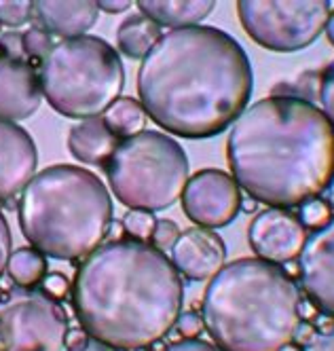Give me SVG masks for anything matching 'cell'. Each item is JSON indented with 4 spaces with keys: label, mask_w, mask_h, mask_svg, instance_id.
Here are the masks:
<instances>
[{
    "label": "cell",
    "mask_w": 334,
    "mask_h": 351,
    "mask_svg": "<svg viewBox=\"0 0 334 351\" xmlns=\"http://www.w3.org/2000/svg\"><path fill=\"white\" fill-rule=\"evenodd\" d=\"M254 72L243 47L214 26L169 30L138 70L146 117L182 138H212L248 108Z\"/></svg>",
    "instance_id": "6da1fadb"
},
{
    "label": "cell",
    "mask_w": 334,
    "mask_h": 351,
    "mask_svg": "<svg viewBox=\"0 0 334 351\" xmlns=\"http://www.w3.org/2000/svg\"><path fill=\"white\" fill-rule=\"evenodd\" d=\"M239 189L271 208H296L334 182V125L296 95H269L246 108L226 140Z\"/></svg>",
    "instance_id": "7a4b0ae2"
},
{
    "label": "cell",
    "mask_w": 334,
    "mask_h": 351,
    "mask_svg": "<svg viewBox=\"0 0 334 351\" xmlns=\"http://www.w3.org/2000/svg\"><path fill=\"white\" fill-rule=\"evenodd\" d=\"M182 278L171 258L146 241L102 243L74 275L72 305L81 328L119 351L159 343L182 311Z\"/></svg>",
    "instance_id": "3957f363"
},
{
    "label": "cell",
    "mask_w": 334,
    "mask_h": 351,
    "mask_svg": "<svg viewBox=\"0 0 334 351\" xmlns=\"http://www.w3.org/2000/svg\"><path fill=\"white\" fill-rule=\"evenodd\" d=\"M201 319L222 351H281L300 330V292L279 265L239 258L210 280Z\"/></svg>",
    "instance_id": "277c9868"
},
{
    "label": "cell",
    "mask_w": 334,
    "mask_h": 351,
    "mask_svg": "<svg viewBox=\"0 0 334 351\" xmlns=\"http://www.w3.org/2000/svg\"><path fill=\"white\" fill-rule=\"evenodd\" d=\"M17 216L23 237L45 256L74 261L97 250L112 224V199L95 173L51 165L21 191Z\"/></svg>",
    "instance_id": "5b68a950"
},
{
    "label": "cell",
    "mask_w": 334,
    "mask_h": 351,
    "mask_svg": "<svg viewBox=\"0 0 334 351\" xmlns=\"http://www.w3.org/2000/svg\"><path fill=\"white\" fill-rule=\"evenodd\" d=\"M40 91L49 106L70 119L104 114L125 87L119 51L99 36L62 40L38 70Z\"/></svg>",
    "instance_id": "8992f818"
},
{
    "label": "cell",
    "mask_w": 334,
    "mask_h": 351,
    "mask_svg": "<svg viewBox=\"0 0 334 351\" xmlns=\"http://www.w3.org/2000/svg\"><path fill=\"white\" fill-rule=\"evenodd\" d=\"M117 199L130 210L161 212L182 197L189 184L184 148L161 132H142L123 140L106 163Z\"/></svg>",
    "instance_id": "52a82bcc"
},
{
    "label": "cell",
    "mask_w": 334,
    "mask_h": 351,
    "mask_svg": "<svg viewBox=\"0 0 334 351\" xmlns=\"http://www.w3.org/2000/svg\"><path fill=\"white\" fill-rule=\"evenodd\" d=\"M248 36L269 51L292 53L309 47L326 28V0H241L237 5Z\"/></svg>",
    "instance_id": "ba28073f"
},
{
    "label": "cell",
    "mask_w": 334,
    "mask_h": 351,
    "mask_svg": "<svg viewBox=\"0 0 334 351\" xmlns=\"http://www.w3.org/2000/svg\"><path fill=\"white\" fill-rule=\"evenodd\" d=\"M66 311L45 292L15 290L0 298V351H64Z\"/></svg>",
    "instance_id": "9c48e42d"
},
{
    "label": "cell",
    "mask_w": 334,
    "mask_h": 351,
    "mask_svg": "<svg viewBox=\"0 0 334 351\" xmlns=\"http://www.w3.org/2000/svg\"><path fill=\"white\" fill-rule=\"evenodd\" d=\"M182 208L203 229L226 227L241 208L239 184L220 169H203L189 180L182 193Z\"/></svg>",
    "instance_id": "30bf717a"
},
{
    "label": "cell",
    "mask_w": 334,
    "mask_h": 351,
    "mask_svg": "<svg viewBox=\"0 0 334 351\" xmlns=\"http://www.w3.org/2000/svg\"><path fill=\"white\" fill-rule=\"evenodd\" d=\"M298 278L311 303L334 317V216L307 237L298 256Z\"/></svg>",
    "instance_id": "8fae6325"
},
{
    "label": "cell",
    "mask_w": 334,
    "mask_h": 351,
    "mask_svg": "<svg viewBox=\"0 0 334 351\" xmlns=\"http://www.w3.org/2000/svg\"><path fill=\"white\" fill-rule=\"evenodd\" d=\"M248 239L259 258L284 265L300 256L307 241V229L296 214L281 208H269L252 220Z\"/></svg>",
    "instance_id": "7c38bea8"
},
{
    "label": "cell",
    "mask_w": 334,
    "mask_h": 351,
    "mask_svg": "<svg viewBox=\"0 0 334 351\" xmlns=\"http://www.w3.org/2000/svg\"><path fill=\"white\" fill-rule=\"evenodd\" d=\"M38 153L30 134L17 123L0 121V202L15 197L36 176Z\"/></svg>",
    "instance_id": "4fadbf2b"
},
{
    "label": "cell",
    "mask_w": 334,
    "mask_h": 351,
    "mask_svg": "<svg viewBox=\"0 0 334 351\" xmlns=\"http://www.w3.org/2000/svg\"><path fill=\"white\" fill-rule=\"evenodd\" d=\"M226 247L218 233L212 229H189L178 237L171 247V263L187 280H212L224 267Z\"/></svg>",
    "instance_id": "5bb4252c"
},
{
    "label": "cell",
    "mask_w": 334,
    "mask_h": 351,
    "mask_svg": "<svg viewBox=\"0 0 334 351\" xmlns=\"http://www.w3.org/2000/svg\"><path fill=\"white\" fill-rule=\"evenodd\" d=\"M43 91L36 70L19 62H0V121L17 123L34 114Z\"/></svg>",
    "instance_id": "9a60e30c"
},
{
    "label": "cell",
    "mask_w": 334,
    "mask_h": 351,
    "mask_svg": "<svg viewBox=\"0 0 334 351\" xmlns=\"http://www.w3.org/2000/svg\"><path fill=\"white\" fill-rule=\"evenodd\" d=\"M34 15L49 34H58L70 40L85 36L87 30H91L97 21L99 7L91 0H76V3L40 0V3H34Z\"/></svg>",
    "instance_id": "2e32d148"
},
{
    "label": "cell",
    "mask_w": 334,
    "mask_h": 351,
    "mask_svg": "<svg viewBox=\"0 0 334 351\" xmlns=\"http://www.w3.org/2000/svg\"><path fill=\"white\" fill-rule=\"evenodd\" d=\"M121 140L106 128L102 117L76 123L68 136V148L74 159L89 165H106Z\"/></svg>",
    "instance_id": "e0dca14e"
},
{
    "label": "cell",
    "mask_w": 334,
    "mask_h": 351,
    "mask_svg": "<svg viewBox=\"0 0 334 351\" xmlns=\"http://www.w3.org/2000/svg\"><path fill=\"white\" fill-rule=\"evenodd\" d=\"M144 17L165 28H189L201 26V21L214 11L212 0H140Z\"/></svg>",
    "instance_id": "ac0fdd59"
},
{
    "label": "cell",
    "mask_w": 334,
    "mask_h": 351,
    "mask_svg": "<svg viewBox=\"0 0 334 351\" xmlns=\"http://www.w3.org/2000/svg\"><path fill=\"white\" fill-rule=\"evenodd\" d=\"M161 28L155 21L144 15L127 17L117 30V47L119 51L132 60H144L152 47L161 40Z\"/></svg>",
    "instance_id": "d6986e66"
},
{
    "label": "cell",
    "mask_w": 334,
    "mask_h": 351,
    "mask_svg": "<svg viewBox=\"0 0 334 351\" xmlns=\"http://www.w3.org/2000/svg\"><path fill=\"white\" fill-rule=\"evenodd\" d=\"M102 121H104L106 128L123 142L144 132L146 110L134 97H119L117 102L102 114Z\"/></svg>",
    "instance_id": "ffe728a7"
},
{
    "label": "cell",
    "mask_w": 334,
    "mask_h": 351,
    "mask_svg": "<svg viewBox=\"0 0 334 351\" xmlns=\"http://www.w3.org/2000/svg\"><path fill=\"white\" fill-rule=\"evenodd\" d=\"M7 273L19 288L30 290L45 280L47 258L36 247H19L9 258Z\"/></svg>",
    "instance_id": "44dd1931"
},
{
    "label": "cell",
    "mask_w": 334,
    "mask_h": 351,
    "mask_svg": "<svg viewBox=\"0 0 334 351\" xmlns=\"http://www.w3.org/2000/svg\"><path fill=\"white\" fill-rule=\"evenodd\" d=\"M34 15V3L30 0H0V26L19 28Z\"/></svg>",
    "instance_id": "7402d4cb"
},
{
    "label": "cell",
    "mask_w": 334,
    "mask_h": 351,
    "mask_svg": "<svg viewBox=\"0 0 334 351\" xmlns=\"http://www.w3.org/2000/svg\"><path fill=\"white\" fill-rule=\"evenodd\" d=\"M332 218V212H330V206L324 199H311V202H307L300 206V214H298V220L302 222L305 229H311V231H318L322 229L324 224Z\"/></svg>",
    "instance_id": "603a6c76"
},
{
    "label": "cell",
    "mask_w": 334,
    "mask_h": 351,
    "mask_svg": "<svg viewBox=\"0 0 334 351\" xmlns=\"http://www.w3.org/2000/svg\"><path fill=\"white\" fill-rule=\"evenodd\" d=\"M155 216L150 212H142V210H130L123 220V229L132 235V239H138V241H144V239H150L152 235V229H155Z\"/></svg>",
    "instance_id": "cb8c5ba5"
},
{
    "label": "cell",
    "mask_w": 334,
    "mask_h": 351,
    "mask_svg": "<svg viewBox=\"0 0 334 351\" xmlns=\"http://www.w3.org/2000/svg\"><path fill=\"white\" fill-rule=\"evenodd\" d=\"M53 47L56 45L51 43V34L40 26H34V28L23 32V53L25 56L36 58V60H45Z\"/></svg>",
    "instance_id": "d4e9b609"
},
{
    "label": "cell",
    "mask_w": 334,
    "mask_h": 351,
    "mask_svg": "<svg viewBox=\"0 0 334 351\" xmlns=\"http://www.w3.org/2000/svg\"><path fill=\"white\" fill-rule=\"evenodd\" d=\"M180 235H182V231H180V227L174 220H157L150 235V245H155L157 250L165 252V250H171L176 245Z\"/></svg>",
    "instance_id": "484cf974"
},
{
    "label": "cell",
    "mask_w": 334,
    "mask_h": 351,
    "mask_svg": "<svg viewBox=\"0 0 334 351\" xmlns=\"http://www.w3.org/2000/svg\"><path fill=\"white\" fill-rule=\"evenodd\" d=\"M320 102H322V112L334 125V60L324 68L320 77Z\"/></svg>",
    "instance_id": "4316f807"
},
{
    "label": "cell",
    "mask_w": 334,
    "mask_h": 351,
    "mask_svg": "<svg viewBox=\"0 0 334 351\" xmlns=\"http://www.w3.org/2000/svg\"><path fill=\"white\" fill-rule=\"evenodd\" d=\"M23 53V34L11 32L0 38V62H19Z\"/></svg>",
    "instance_id": "83f0119b"
},
{
    "label": "cell",
    "mask_w": 334,
    "mask_h": 351,
    "mask_svg": "<svg viewBox=\"0 0 334 351\" xmlns=\"http://www.w3.org/2000/svg\"><path fill=\"white\" fill-rule=\"evenodd\" d=\"M11 247H13V241H11V229H9V222L7 218L0 212V278H3V273L7 271V265H9V258H11Z\"/></svg>",
    "instance_id": "f1b7e54d"
},
{
    "label": "cell",
    "mask_w": 334,
    "mask_h": 351,
    "mask_svg": "<svg viewBox=\"0 0 334 351\" xmlns=\"http://www.w3.org/2000/svg\"><path fill=\"white\" fill-rule=\"evenodd\" d=\"M43 284H45V294L51 296V298H56V300L64 298L66 292H68V280L64 278L62 273H49V275H45Z\"/></svg>",
    "instance_id": "f546056e"
},
{
    "label": "cell",
    "mask_w": 334,
    "mask_h": 351,
    "mask_svg": "<svg viewBox=\"0 0 334 351\" xmlns=\"http://www.w3.org/2000/svg\"><path fill=\"white\" fill-rule=\"evenodd\" d=\"M163 351H222L220 347L208 343V341H199V339H182L176 341L167 347H163Z\"/></svg>",
    "instance_id": "4dcf8cb0"
},
{
    "label": "cell",
    "mask_w": 334,
    "mask_h": 351,
    "mask_svg": "<svg viewBox=\"0 0 334 351\" xmlns=\"http://www.w3.org/2000/svg\"><path fill=\"white\" fill-rule=\"evenodd\" d=\"M203 328V319L201 315H195V313H184L178 317V330L182 332L184 339H197V335L201 332Z\"/></svg>",
    "instance_id": "1f68e13d"
},
{
    "label": "cell",
    "mask_w": 334,
    "mask_h": 351,
    "mask_svg": "<svg viewBox=\"0 0 334 351\" xmlns=\"http://www.w3.org/2000/svg\"><path fill=\"white\" fill-rule=\"evenodd\" d=\"M302 351H334V326L326 332L313 335L309 341L305 343Z\"/></svg>",
    "instance_id": "d6a6232c"
},
{
    "label": "cell",
    "mask_w": 334,
    "mask_h": 351,
    "mask_svg": "<svg viewBox=\"0 0 334 351\" xmlns=\"http://www.w3.org/2000/svg\"><path fill=\"white\" fill-rule=\"evenodd\" d=\"M89 335L83 330V328H70L68 335H66V349L74 351V349H81L89 343Z\"/></svg>",
    "instance_id": "836d02e7"
},
{
    "label": "cell",
    "mask_w": 334,
    "mask_h": 351,
    "mask_svg": "<svg viewBox=\"0 0 334 351\" xmlns=\"http://www.w3.org/2000/svg\"><path fill=\"white\" fill-rule=\"evenodd\" d=\"M99 11H106V13H123L132 7L130 0H102V3H97Z\"/></svg>",
    "instance_id": "e575fe53"
},
{
    "label": "cell",
    "mask_w": 334,
    "mask_h": 351,
    "mask_svg": "<svg viewBox=\"0 0 334 351\" xmlns=\"http://www.w3.org/2000/svg\"><path fill=\"white\" fill-rule=\"evenodd\" d=\"M66 351H70V349H66ZM74 351H115V349H110L108 345L99 343V341H95V339H89V343H87L85 347H81V349H74Z\"/></svg>",
    "instance_id": "d590c367"
},
{
    "label": "cell",
    "mask_w": 334,
    "mask_h": 351,
    "mask_svg": "<svg viewBox=\"0 0 334 351\" xmlns=\"http://www.w3.org/2000/svg\"><path fill=\"white\" fill-rule=\"evenodd\" d=\"M324 32H326L328 40L334 45V11L330 13V17H328V21H326V28H324Z\"/></svg>",
    "instance_id": "8d00e7d4"
},
{
    "label": "cell",
    "mask_w": 334,
    "mask_h": 351,
    "mask_svg": "<svg viewBox=\"0 0 334 351\" xmlns=\"http://www.w3.org/2000/svg\"><path fill=\"white\" fill-rule=\"evenodd\" d=\"M328 206L334 208V182L330 184V197H328Z\"/></svg>",
    "instance_id": "74e56055"
}]
</instances>
